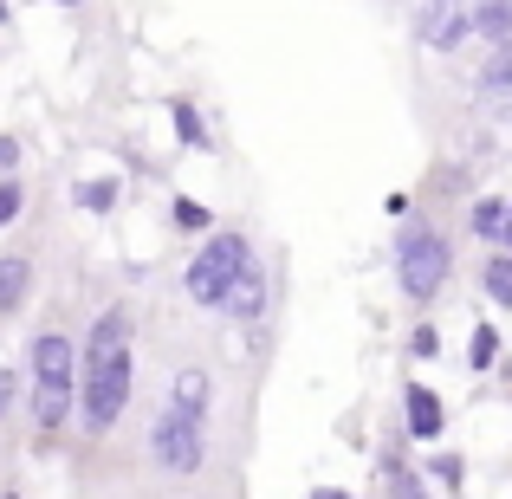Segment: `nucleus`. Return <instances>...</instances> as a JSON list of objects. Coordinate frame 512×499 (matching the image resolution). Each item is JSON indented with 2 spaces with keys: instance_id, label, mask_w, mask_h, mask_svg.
<instances>
[{
  "instance_id": "nucleus-26",
  "label": "nucleus",
  "mask_w": 512,
  "mask_h": 499,
  "mask_svg": "<svg viewBox=\"0 0 512 499\" xmlns=\"http://www.w3.org/2000/svg\"><path fill=\"white\" fill-rule=\"evenodd\" d=\"M305 499H357V493H350V487H312Z\"/></svg>"
},
{
  "instance_id": "nucleus-5",
  "label": "nucleus",
  "mask_w": 512,
  "mask_h": 499,
  "mask_svg": "<svg viewBox=\"0 0 512 499\" xmlns=\"http://www.w3.org/2000/svg\"><path fill=\"white\" fill-rule=\"evenodd\" d=\"M253 253H260V240H253L247 227H208V234L195 240V253L182 260V279H175L182 305L188 312H221V299L240 286Z\"/></svg>"
},
{
  "instance_id": "nucleus-27",
  "label": "nucleus",
  "mask_w": 512,
  "mask_h": 499,
  "mask_svg": "<svg viewBox=\"0 0 512 499\" xmlns=\"http://www.w3.org/2000/svg\"><path fill=\"white\" fill-rule=\"evenodd\" d=\"M506 247H512V201H506Z\"/></svg>"
},
{
  "instance_id": "nucleus-23",
  "label": "nucleus",
  "mask_w": 512,
  "mask_h": 499,
  "mask_svg": "<svg viewBox=\"0 0 512 499\" xmlns=\"http://www.w3.org/2000/svg\"><path fill=\"white\" fill-rule=\"evenodd\" d=\"M402 350H409V357H422V363L441 357V331H435V325H415L409 337H402Z\"/></svg>"
},
{
  "instance_id": "nucleus-20",
  "label": "nucleus",
  "mask_w": 512,
  "mask_h": 499,
  "mask_svg": "<svg viewBox=\"0 0 512 499\" xmlns=\"http://www.w3.org/2000/svg\"><path fill=\"white\" fill-rule=\"evenodd\" d=\"M467 363H474V370H493V363H500V331L493 325H474V337H467Z\"/></svg>"
},
{
  "instance_id": "nucleus-22",
  "label": "nucleus",
  "mask_w": 512,
  "mask_h": 499,
  "mask_svg": "<svg viewBox=\"0 0 512 499\" xmlns=\"http://www.w3.org/2000/svg\"><path fill=\"white\" fill-rule=\"evenodd\" d=\"M26 214V182L20 175H0V227H13Z\"/></svg>"
},
{
  "instance_id": "nucleus-17",
  "label": "nucleus",
  "mask_w": 512,
  "mask_h": 499,
  "mask_svg": "<svg viewBox=\"0 0 512 499\" xmlns=\"http://www.w3.org/2000/svg\"><path fill=\"white\" fill-rule=\"evenodd\" d=\"M72 201H78L85 214H111L117 201H124V182H117V175H91V182H78Z\"/></svg>"
},
{
  "instance_id": "nucleus-1",
  "label": "nucleus",
  "mask_w": 512,
  "mask_h": 499,
  "mask_svg": "<svg viewBox=\"0 0 512 499\" xmlns=\"http://www.w3.org/2000/svg\"><path fill=\"white\" fill-rule=\"evenodd\" d=\"M253 383L208 344V337L169 331L143 376V428L130 448V493L195 487V480L240 474V454L253 441ZM124 493V499H130Z\"/></svg>"
},
{
  "instance_id": "nucleus-10",
  "label": "nucleus",
  "mask_w": 512,
  "mask_h": 499,
  "mask_svg": "<svg viewBox=\"0 0 512 499\" xmlns=\"http://www.w3.org/2000/svg\"><path fill=\"white\" fill-rule=\"evenodd\" d=\"M474 91H480L487 111H512V39L487 46V59H480V72H474Z\"/></svg>"
},
{
  "instance_id": "nucleus-16",
  "label": "nucleus",
  "mask_w": 512,
  "mask_h": 499,
  "mask_svg": "<svg viewBox=\"0 0 512 499\" xmlns=\"http://www.w3.org/2000/svg\"><path fill=\"white\" fill-rule=\"evenodd\" d=\"M169 117H175V143H182V150H201V156L214 150V137H208V117H201L188 98H175V104H169Z\"/></svg>"
},
{
  "instance_id": "nucleus-2",
  "label": "nucleus",
  "mask_w": 512,
  "mask_h": 499,
  "mask_svg": "<svg viewBox=\"0 0 512 499\" xmlns=\"http://www.w3.org/2000/svg\"><path fill=\"white\" fill-rule=\"evenodd\" d=\"M137 344H143V305L111 299L78 331V396H72V441L85 454H104L111 435L137 409Z\"/></svg>"
},
{
  "instance_id": "nucleus-11",
  "label": "nucleus",
  "mask_w": 512,
  "mask_h": 499,
  "mask_svg": "<svg viewBox=\"0 0 512 499\" xmlns=\"http://www.w3.org/2000/svg\"><path fill=\"white\" fill-rule=\"evenodd\" d=\"M480 299L512 312V247H487V260H480Z\"/></svg>"
},
{
  "instance_id": "nucleus-4",
  "label": "nucleus",
  "mask_w": 512,
  "mask_h": 499,
  "mask_svg": "<svg viewBox=\"0 0 512 499\" xmlns=\"http://www.w3.org/2000/svg\"><path fill=\"white\" fill-rule=\"evenodd\" d=\"M454 234L448 221H441L435 208H409L402 214V240H396V292L402 305H415V312H428V305H441V292L454 286Z\"/></svg>"
},
{
  "instance_id": "nucleus-15",
  "label": "nucleus",
  "mask_w": 512,
  "mask_h": 499,
  "mask_svg": "<svg viewBox=\"0 0 512 499\" xmlns=\"http://www.w3.org/2000/svg\"><path fill=\"white\" fill-rule=\"evenodd\" d=\"M474 39L480 46L512 39V0H474Z\"/></svg>"
},
{
  "instance_id": "nucleus-28",
  "label": "nucleus",
  "mask_w": 512,
  "mask_h": 499,
  "mask_svg": "<svg viewBox=\"0 0 512 499\" xmlns=\"http://www.w3.org/2000/svg\"><path fill=\"white\" fill-rule=\"evenodd\" d=\"M52 7H85V0H52Z\"/></svg>"
},
{
  "instance_id": "nucleus-12",
  "label": "nucleus",
  "mask_w": 512,
  "mask_h": 499,
  "mask_svg": "<svg viewBox=\"0 0 512 499\" xmlns=\"http://www.w3.org/2000/svg\"><path fill=\"white\" fill-rule=\"evenodd\" d=\"M467 234H474L480 247H506V195H480L474 208H467Z\"/></svg>"
},
{
  "instance_id": "nucleus-6",
  "label": "nucleus",
  "mask_w": 512,
  "mask_h": 499,
  "mask_svg": "<svg viewBox=\"0 0 512 499\" xmlns=\"http://www.w3.org/2000/svg\"><path fill=\"white\" fill-rule=\"evenodd\" d=\"M214 318H227V331H234L240 344L273 350V318H279V266L266 260V253H253V266L240 273V286L221 299V312H214Z\"/></svg>"
},
{
  "instance_id": "nucleus-19",
  "label": "nucleus",
  "mask_w": 512,
  "mask_h": 499,
  "mask_svg": "<svg viewBox=\"0 0 512 499\" xmlns=\"http://www.w3.org/2000/svg\"><path fill=\"white\" fill-rule=\"evenodd\" d=\"M20 396H26V376H20V363H0V428L20 415Z\"/></svg>"
},
{
  "instance_id": "nucleus-24",
  "label": "nucleus",
  "mask_w": 512,
  "mask_h": 499,
  "mask_svg": "<svg viewBox=\"0 0 512 499\" xmlns=\"http://www.w3.org/2000/svg\"><path fill=\"white\" fill-rule=\"evenodd\" d=\"M0 499H33L26 480H20V467H0Z\"/></svg>"
},
{
  "instance_id": "nucleus-25",
  "label": "nucleus",
  "mask_w": 512,
  "mask_h": 499,
  "mask_svg": "<svg viewBox=\"0 0 512 499\" xmlns=\"http://www.w3.org/2000/svg\"><path fill=\"white\" fill-rule=\"evenodd\" d=\"M13 169H20V143L0 137V175H13Z\"/></svg>"
},
{
  "instance_id": "nucleus-18",
  "label": "nucleus",
  "mask_w": 512,
  "mask_h": 499,
  "mask_svg": "<svg viewBox=\"0 0 512 499\" xmlns=\"http://www.w3.org/2000/svg\"><path fill=\"white\" fill-rule=\"evenodd\" d=\"M169 221H175V234H208V227H214V214L201 208V201L175 195V201H169Z\"/></svg>"
},
{
  "instance_id": "nucleus-9",
  "label": "nucleus",
  "mask_w": 512,
  "mask_h": 499,
  "mask_svg": "<svg viewBox=\"0 0 512 499\" xmlns=\"http://www.w3.org/2000/svg\"><path fill=\"white\" fill-rule=\"evenodd\" d=\"M402 428H409V441H441L448 435V402L428 383H402Z\"/></svg>"
},
{
  "instance_id": "nucleus-13",
  "label": "nucleus",
  "mask_w": 512,
  "mask_h": 499,
  "mask_svg": "<svg viewBox=\"0 0 512 499\" xmlns=\"http://www.w3.org/2000/svg\"><path fill=\"white\" fill-rule=\"evenodd\" d=\"M130 499H247V480H195V487H163V493H130Z\"/></svg>"
},
{
  "instance_id": "nucleus-14",
  "label": "nucleus",
  "mask_w": 512,
  "mask_h": 499,
  "mask_svg": "<svg viewBox=\"0 0 512 499\" xmlns=\"http://www.w3.org/2000/svg\"><path fill=\"white\" fill-rule=\"evenodd\" d=\"M376 493H383V499H435V487H428L409 461H396V454L383 461V487H376Z\"/></svg>"
},
{
  "instance_id": "nucleus-7",
  "label": "nucleus",
  "mask_w": 512,
  "mask_h": 499,
  "mask_svg": "<svg viewBox=\"0 0 512 499\" xmlns=\"http://www.w3.org/2000/svg\"><path fill=\"white\" fill-rule=\"evenodd\" d=\"M409 33H415V46H422V52L454 59V52L474 39V0H415Z\"/></svg>"
},
{
  "instance_id": "nucleus-8",
  "label": "nucleus",
  "mask_w": 512,
  "mask_h": 499,
  "mask_svg": "<svg viewBox=\"0 0 512 499\" xmlns=\"http://www.w3.org/2000/svg\"><path fill=\"white\" fill-rule=\"evenodd\" d=\"M33 299H39V260L26 247H7L0 253V325L20 318Z\"/></svg>"
},
{
  "instance_id": "nucleus-3",
  "label": "nucleus",
  "mask_w": 512,
  "mask_h": 499,
  "mask_svg": "<svg viewBox=\"0 0 512 499\" xmlns=\"http://www.w3.org/2000/svg\"><path fill=\"white\" fill-rule=\"evenodd\" d=\"M26 396H20V428H26V454H59L72 435V396H78V331L65 318H46L26 337Z\"/></svg>"
},
{
  "instance_id": "nucleus-21",
  "label": "nucleus",
  "mask_w": 512,
  "mask_h": 499,
  "mask_svg": "<svg viewBox=\"0 0 512 499\" xmlns=\"http://www.w3.org/2000/svg\"><path fill=\"white\" fill-rule=\"evenodd\" d=\"M428 474H435L448 493H461V487H467V461H461V454H428Z\"/></svg>"
}]
</instances>
